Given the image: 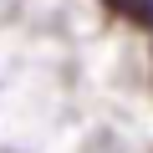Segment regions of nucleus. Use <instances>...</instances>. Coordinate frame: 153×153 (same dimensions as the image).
Here are the masks:
<instances>
[{
	"mask_svg": "<svg viewBox=\"0 0 153 153\" xmlns=\"http://www.w3.org/2000/svg\"><path fill=\"white\" fill-rule=\"evenodd\" d=\"M102 5H107L112 16H123L128 26H143V31H153V0H102Z\"/></svg>",
	"mask_w": 153,
	"mask_h": 153,
	"instance_id": "obj_1",
	"label": "nucleus"
}]
</instances>
